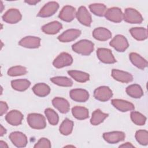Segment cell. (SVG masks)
<instances>
[{"label":"cell","instance_id":"6da1fadb","mask_svg":"<svg viewBox=\"0 0 148 148\" xmlns=\"http://www.w3.org/2000/svg\"><path fill=\"white\" fill-rule=\"evenodd\" d=\"M94 47V45L92 42L87 39H83L73 44L72 49L77 53L83 56H88L93 51Z\"/></svg>","mask_w":148,"mask_h":148},{"label":"cell","instance_id":"7a4b0ae2","mask_svg":"<svg viewBox=\"0 0 148 148\" xmlns=\"http://www.w3.org/2000/svg\"><path fill=\"white\" fill-rule=\"evenodd\" d=\"M27 123L28 125L34 129L41 130L46 126L45 117L39 113H30L27 116Z\"/></svg>","mask_w":148,"mask_h":148},{"label":"cell","instance_id":"3957f363","mask_svg":"<svg viewBox=\"0 0 148 148\" xmlns=\"http://www.w3.org/2000/svg\"><path fill=\"white\" fill-rule=\"evenodd\" d=\"M123 19L131 24H140L143 21V17L140 13L133 8H127L125 10Z\"/></svg>","mask_w":148,"mask_h":148},{"label":"cell","instance_id":"277c9868","mask_svg":"<svg viewBox=\"0 0 148 148\" xmlns=\"http://www.w3.org/2000/svg\"><path fill=\"white\" fill-rule=\"evenodd\" d=\"M109 45L119 52L124 51L129 46L127 39L121 35H116L110 42Z\"/></svg>","mask_w":148,"mask_h":148},{"label":"cell","instance_id":"5b68a950","mask_svg":"<svg viewBox=\"0 0 148 148\" xmlns=\"http://www.w3.org/2000/svg\"><path fill=\"white\" fill-rule=\"evenodd\" d=\"M73 62L72 56L65 52L60 53L53 61V65L57 68H61L71 65Z\"/></svg>","mask_w":148,"mask_h":148},{"label":"cell","instance_id":"8992f818","mask_svg":"<svg viewBox=\"0 0 148 148\" xmlns=\"http://www.w3.org/2000/svg\"><path fill=\"white\" fill-rule=\"evenodd\" d=\"M59 5L57 2L52 1L45 4L40 10L37 16L40 17H47L53 16L58 10Z\"/></svg>","mask_w":148,"mask_h":148},{"label":"cell","instance_id":"52a82bcc","mask_svg":"<svg viewBox=\"0 0 148 148\" xmlns=\"http://www.w3.org/2000/svg\"><path fill=\"white\" fill-rule=\"evenodd\" d=\"M112 95V91L107 86H101L96 88L94 92L95 98L102 102H105L109 100Z\"/></svg>","mask_w":148,"mask_h":148},{"label":"cell","instance_id":"ba28073f","mask_svg":"<svg viewBox=\"0 0 148 148\" xmlns=\"http://www.w3.org/2000/svg\"><path fill=\"white\" fill-rule=\"evenodd\" d=\"M104 16L106 19L114 23H120L123 19V13L121 10L116 7L107 9Z\"/></svg>","mask_w":148,"mask_h":148},{"label":"cell","instance_id":"9c48e42d","mask_svg":"<svg viewBox=\"0 0 148 148\" xmlns=\"http://www.w3.org/2000/svg\"><path fill=\"white\" fill-rule=\"evenodd\" d=\"M99 60L105 64H113L116 62L110 50L106 48H99L97 51Z\"/></svg>","mask_w":148,"mask_h":148},{"label":"cell","instance_id":"30bf717a","mask_svg":"<svg viewBox=\"0 0 148 148\" xmlns=\"http://www.w3.org/2000/svg\"><path fill=\"white\" fill-rule=\"evenodd\" d=\"M76 17L82 24L87 27L91 25L92 22L91 16L86 7L83 6H80L76 12Z\"/></svg>","mask_w":148,"mask_h":148},{"label":"cell","instance_id":"8fae6325","mask_svg":"<svg viewBox=\"0 0 148 148\" xmlns=\"http://www.w3.org/2000/svg\"><path fill=\"white\" fill-rule=\"evenodd\" d=\"M9 138L13 144L17 147H25L27 143V138L25 134L21 132L15 131L9 135Z\"/></svg>","mask_w":148,"mask_h":148},{"label":"cell","instance_id":"7c38bea8","mask_svg":"<svg viewBox=\"0 0 148 148\" xmlns=\"http://www.w3.org/2000/svg\"><path fill=\"white\" fill-rule=\"evenodd\" d=\"M21 14L17 9H10L2 16L4 21L9 24H16L21 19Z\"/></svg>","mask_w":148,"mask_h":148},{"label":"cell","instance_id":"4fadbf2b","mask_svg":"<svg viewBox=\"0 0 148 148\" xmlns=\"http://www.w3.org/2000/svg\"><path fill=\"white\" fill-rule=\"evenodd\" d=\"M125 134L121 131L105 132L103 134V138L104 140L110 144L117 143L123 140L125 138Z\"/></svg>","mask_w":148,"mask_h":148},{"label":"cell","instance_id":"5bb4252c","mask_svg":"<svg viewBox=\"0 0 148 148\" xmlns=\"http://www.w3.org/2000/svg\"><path fill=\"white\" fill-rule=\"evenodd\" d=\"M23 117V114L20 111L12 110L6 115L5 120L10 125L17 126L21 124Z\"/></svg>","mask_w":148,"mask_h":148},{"label":"cell","instance_id":"9a60e30c","mask_svg":"<svg viewBox=\"0 0 148 148\" xmlns=\"http://www.w3.org/2000/svg\"><path fill=\"white\" fill-rule=\"evenodd\" d=\"M76 14V12L75 8L73 6L66 5L63 7L60 12L58 17L60 19L64 21L70 22L75 18Z\"/></svg>","mask_w":148,"mask_h":148},{"label":"cell","instance_id":"2e32d148","mask_svg":"<svg viewBox=\"0 0 148 148\" xmlns=\"http://www.w3.org/2000/svg\"><path fill=\"white\" fill-rule=\"evenodd\" d=\"M71 98L76 102H84L88 100L89 94L87 91L82 88L72 89L70 91Z\"/></svg>","mask_w":148,"mask_h":148},{"label":"cell","instance_id":"e0dca14e","mask_svg":"<svg viewBox=\"0 0 148 148\" xmlns=\"http://www.w3.org/2000/svg\"><path fill=\"white\" fill-rule=\"evenodd\" d=\"M18 44L25 48L36 49L38 48L40 45V39L36 36H26L21 39Z\"/></svg>","mask_w":148,"mask_h":148},{"label":"cell","instance_id":"ac0fdd59","mask_svg":"<svg viewBox=\"0 0 148 148\" xmlns=\"http://www.w3.org/2000/svg\"><path fill=\"white\" fill-rule=\"evenodd\" d=\"M81 34V31L77 29H70L64 31L58 36V39L61 42H69L75 40Z\"/></svg>","mask_w":148,"mask_h":148},{"label":"cell","instance_id":"d6986e66","mask_svg":"<svg viewBox=\"0 0 148 148\" xmlns=\"http://www.w3.org/2000/svg\"><path fill=\"white\" fill-rule=\"evenodd\" d=\"M111 103L114 108L123 112L133 110L135 109V106L132 103L123 99H113Z\"/></svg>","mask_w":148,"mask_h":148},{"label":"cell","instance_id":"ffe728a7","mask_svg":"<svg viewBox=\"0 0 148 148\" xmlns=\"http://www.w3.org/2000/svg\"><path fill=\"white\" fill-rule=\"evenodd\" d=\"M52 104L60 112L66 113L70 109V105L68 101L61 97H56L52 100Z\"/></svg>","mask_w":148,"mask_h":148},{"label":"cell","instance_id":"44dd1931","mask_svg":"<svg viewBox=\"0 0 148 148\" xmlns=\"http://www.w3.org/2000/svg\"><path fill=\"white\" fill-rule=\"evenodd\" d=\"M112 76L115 80L122 83H129L133 80V76L131 73L118 69H113Z\"/></svg>","mask_w":148,"mask_h":148},{"label":"cell","instance_id":"7402d4cb","mask_svg":"<svg viewBox=\"0 0 148 148\" xmlns=\"http://www.w3.org/2000/svg\"><path fill=\"white\" fill-rule=\"evenodd\" d=\"M93 37L100 41H106L110 39L112 33L108 29L103 27H99L95 28L92 32Z\"/></svg>","mask_w":148,"mask_h":148},{"label":"cell","instance_id":"603a6c76","mask_svg":"<svg viewBox=\"0 0 148 148\" xmlns=\"http://www.w3.org/2000/svg\"><path fill=\"white\" fill-rule=\"evenodd\" d=\"M62 28V25L60 22L54 21L44 25L42 27V31L46 34L53 35L58 33Z\"/></svg>","mask_w":148,"mask_h":148},{"label":"cell","instance_id":"cb8c5ba5","mask_svg":"<svg viewBox=\"0 0 148 148\" xmlns=\"http://www.w3.org/2000/svg\"><path fill=\"white\" fill-rule=\"evenodd\" d=\"M131 62L140 69H144L147 66V61L136 53H131L129 55Z\"/></svg>","mask_w":148,"mask_h":148},{"label":"cell","instance_id":"d4e9b609","mask_svg":"<svg viewBox=\"0 0 148 148\" xmlns=\"http://www.w3.org/2000/svg\"><path fill=\"white\" fill-rule=\"evenodd\" d=\"M32 91L35 95L40 97H44L49 94L50 92V87L45 83H39L34 85Z\"/></svg>","mask_w":148,"mask_h":148},{"label":"cell","instance_id":"484cf974","mask_svg":"<svg viewBox=\"0 0 148 148\" xmlns=\"http://www.w3.org/2000/svg\"><path fill=\"white\" fill-rule=\"evenodd\" d=\"M134 38L138 40H144L147 38V29L143 27H134L130 29Z\"/></svg>","mask_w":148,"mask_h":148},{"label":"cell","instance_id":"4316f807","mask_svg":"<svg viewBox=\"0 0 148 148\" xmlns=\"http://www.w3.org/2000/svg\"><path fill=\"white\" fill-rule=\"evenodd\" d=\"M127 94L132 98H139L143 95L142 88L139 84H134L128 86L126 88Z\"/></svg>","mask_w":148,"mask_h":148},{"label":"cell","instance_id":"83f0119b","mask_svg":"<svg viewBox=\"0 0 148 148\" xmlns=\"http://www.w3.org/2000/svg\"><path fill=\"white\" fill-rule=\"evenodd\" d=\"M31 85V83L27 79H17L11 82L12 88L17 91H24Z\"/></svg>","mask_w":148,"mask_h":148},{"label":"cell","instance_id":"f1b7e54d","mask_svg":"<svg viewBox=\"0 0 148 148\" xmlns=\"http://www.w3.org/2000/svg\"><path fill=\"white\" fill-rule=\"evenodd\" d=\"M68 73L75 80L80 83L86 82L90 78L89 74L82 71L72 70L68 71Z\"/></svg>","mask_w":148,"mask_h":148},{"label":"cell","instance_id":"f546056e","mask_svg":"<svg viewBox=\"0 0 148 148\" xmlns=\"http://www.w3.org/2000/svg\"><path fill=\"white\" fill-rule=\"evenodd\" d=\"M73 116L78 120H84L88 117V110L82 106H76L72 109Z\"/></svg>","mask_w":148,"mask_h":148},{"label":"cell","instance_id":"4dcf8cb0","mask_svg":"<svg viewBox=\"0 0 148 148\" xmlns=\"http://www.w3.org/2000/svg\"><path fill=\"white\" fill-rule=\"evenodd\" d=\"M108 116V114L102 112L99 109H96L92 114L90 123L93 125H97L101 124Z\"/></svg>","mask_w":148,"mask_h":148},{"label":"cell","instance_id":"1f68e13d","mask_svg":"<svg viewBox=\"0 0 148 148\" xmlns=\"http://www.w3.org/2000/svg\"><path fill=\"white\" fill-rule=\"evenodd\" d=\"M73 127V122L68 119H65L60 126V132L64 135L71 134Z\"/></svg>","mask_w":148,"mask_h":148},{"label":"cell","instance_id":"d6a6232c","mask_svg":"<svg viewBox=\"0 0 148 148\" xmlns=\"http://www.w3.org/2000/svg\"><path fill=\"white\" fill-rule=\"evenodd\" d=\"M50 81L55 84L62 87H71L73 84L72 80L65 76H56L51 77Z\"/></svg>","mask_w":148,"mask_h":148},{"label":"cell","instance_id":"836d02e7","mask_svg":"<svg viewBox=\"0 0 148 148\" xmlns=\"http://www.w3.org/2000/svg\"><path fill=\"white\" fill-rule=\"evenodd\" d=\"M91 12L96 16H103L106 11V6L102 3H93L89 6Z\"/></svg>","mask_w":148,"mask_h":148},{"label":"cell","instance_id":"e575fe53","mask_svg":"<svg viewBox=\"0 0 148 148\" xmlns=\"http://www.w3.org/2000/svg\"><path fill=\"white\" fill-rule=\"evenodd\" d=\"M45 114L51 125H55L58 124L59 117L57 113L52 109L47 108L45 110Z\"/></svg>","mask_w":148,"mask_h":148},{"label":"cell","instance_id":"d590c367","mask_svg":"<svg viewBox=\"0 0 148 148\" xmlns=\"http://www.w3.org/2000/svg\"><path fill=\"white\" fill-rule=\"evenodd\" d=\"M131 119L134 123L138 125H143L145 124L146 117L138 112L132 111L131 113Z\"/></svg>","mask_w":148,"mask_h":148},{"label":"cell","instance_id":"8d00e7d4","mask_svg":"<svg viewBox=\"0 0 148 148\" xmlns=\"http://www.w3.org/2000/svg\"><path fill=\"white\" fill-rule=\"evenodd\" d=\"M27 69L23 66H15L11 67L8 71V75L10 76H17L27 73Z\"/></svg>","mask_w":148,"mask_h":148},{"label":"cell","instance_id":"74e56055","mask_svg":"<svg viewBox=\"0 0 148 148\" xmlns=\"http://www.w3.org/2000/svg\"><path fill=\"white\" fill-rule=\"evenodd\" d=\"M135 138L137 142L142 145L148 144V132L146 130H138L136 132Z\"/></svg>","mask_w":148,"mask_h":148},{"label":"cell","instance_id":"f35d334b","mask_svg":"<svg viewBox=\"0 0 148 148\" xmlns=\"http://www.w3.org/2000/svg\"><path fill=\"white\" fill-rule=\"evenodd\" d=\"M34 147H46L50 148L51 147V143L49 139L45 138H40L38 142L34 145Z\"/></svg>","mask_w":148,"mask_h":148},{"label":"cell","instance_id":"ab89813d","mask_svg":"<svg viewBox=\"0 0 148 148\" xmlns=\"http://www.w3.org/2000/svg\"><path fill=\"white\" fill-rule=\"evenodd\" d=\"M8 110V106L5 102L1 101L0 102V115L2 116L3 114L7 112Z\"/></svg>","mask_w":148,"mask_h":148},{"label":"cell","instance_id":"60d3db41","mask_svg":"<svg viewBox=\"0 0 148 148\" xmlns=\"http://www.w3.org/2000/svg\"><path fill=\"white\" fill-rule=\"evenodd\" d=\"M119 147H134V146L132 145L130 142H127V143H125L123 145H120Z\"/></svg>","mask_w":148,"mask_h":148},{"label":"cell","instance_id":"b9f144b4","mask_svg":"<svg viewBox=\"0 0 148 148\" xmlns=\"http://www.w3.org/2000/svg\"><path fill=\"white\" fill-rule=\"evenodd\" d=\"M40 1H35V0H30V1H25V2L31 5H35L36 3H38V2H39Z\"/></svg>","mask_w":148,"mask_h":148},{"label":"cell","instance_id":"7bdbcfd3","mask_svg":"<svg viewBox=\"0 0 148 148\" xmlns=\"http://www.w3.org/2000/svg\"><path fill=\"white\" fill-rule=\"evenodd\" d=\"M6 133V130L5 128H3V127L1 125V130H0V135L1 136H2L3 135H5Z\"/></svg>","mask_w":148,"mask_h":148},{"label":"cell","instance_id":"ee69618b","mask_svg":"<svg viewBox=\"0 0 148 148\" xmlns=\"http://www.w3.org/2000/svg\"><path fill=\"white\" fill-rule=\"evenodd\" d=\"M0 147H2V148H4V147H8V146L6 144V142H5L2 140H1L0 141Z\"/></svg>","mask_w":148,"mask_h":148},{"label":"cell","instance_id":"f6af8a7d","mask_svg":"<svg viewBox=\"0 0 148 148\" xmlns=\"http://www.w3.org/2000/svg\"><path fill=\"white\" fill-rule=\"evenodd\" d=\"M1 6H2V7H1V11L2 12V10H3V8H2L3 4H2V2H1Z\"/></svg>","mask_w":148,"mask_h":148}]
</instances>
